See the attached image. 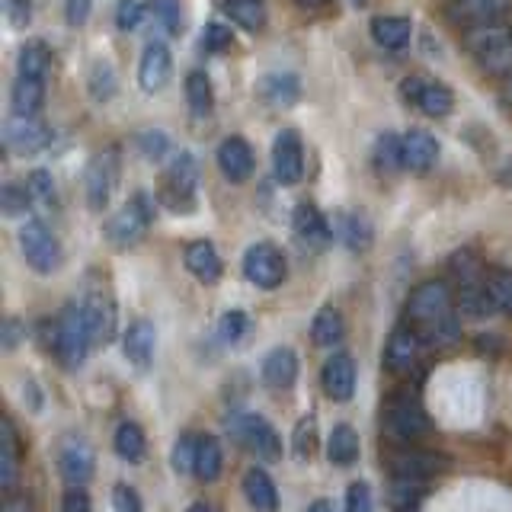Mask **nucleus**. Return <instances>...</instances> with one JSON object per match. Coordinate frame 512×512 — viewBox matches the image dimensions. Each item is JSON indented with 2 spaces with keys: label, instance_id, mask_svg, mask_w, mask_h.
<instances>
[{
  "label": "nucleus",
  "instance_id": "f257e3e1",
  "mask_svg": "<svg viewBox=\"0 0 512 512\" xmlns=\"http://www.w3.org/2000/svg\"><path fill=\"white\" fill-rule=\"evenodd\" d=\"M464 48L480 64V71L493 77L512 74V26L506 23H484L464 32Z\"/></svg>",
  "mask_w": 512,
  "mask_h": 512
},
{
  "label": "nucleus",
  "instance_id": "f03ea898",
  "mask_svg": "<svg viewBox=\"0 0 512 512\" xmlns=\"http://www.w3.org/2000/svg\"><path fill=\"white\" fill-rule=\"evenodd\" d=\"M429 432V416L410 391H397L384 404V436L394 445H413Z\"/></svg>",
  "mask_w": 512,
  "mask_h": 512
},
{
  "label": "nucleus",
  "instance_id": "7ed1b4c3",
  "mask_svg": "<svg viewBox=\"0 0 512 512\" xmlns=\"http://www.w3.org/2000/svg\"><path fill=\"white\" fill-rule=\"evenodd\" d=\"M55 356L61 359L64 368H80L90 356V346H93V336L87 327V317L80 301H71L68 308L61 311L58 324H55Z\"/></svg>",
  "mask_w": 512,
  "mask_h": 512
},
{
  "label": "nucleus",
  "instance_id": "20e7f679",
  "mask_svg": "<svg viewBox=\"0 0 512 512\" xmlns=\"http://www.w3.org/2000/svg\"><path fill=\"white\" fill-rule=\"evenodd\" d=\"M151 224H154V199L148 192H135V196L106 221V237L112 247L128 250L148 234Z\"/></svg>",
  "mask_w": 512,
  "mask_h": 512
},
{
  "label": "nucleus",
  "instance_id": "39448f33",
  "mask_svg": "<svg viewBox=\"0 0 512 512\" xmlns=\"http://www.w3.org/2000/svg\"><path fill=\"white\" fill-rule=\"evenodd\" d=\"M234 442L250 452L256 461H279L282 458V436L266 416L260 413H237L228 423Z\"/></svg>",
  "mask_w": 512,
  "mask_h": 512
},
{
  "label": "nucleus",
  "instance_id": "423d86ee",
  "mask_svg": "<svg viewBox=\"0 0 512 512\" xmlns=\"http://www.w3.org/2000/svg\"><path fill=\"white\" fill-rule=\"evenodd\" d=\"M16 237H20V253L23 260L39 272V276H52V272L61 266L64 260V250H61V240L58 234L48 228L45 221H23L20 231H16Z\"/></svg>",
  "mask_w": 512,
  "mask_h": 512
},
{
  "label": "nucleus",
  "instance_id": "0eeeda50",
  "mask_svg": "<svg viewBox=\"0 0 512 512\" xmlns=\"http://www.w3.org/2000/svg\"><path fill=\"white\" fill-rule=\"evenodd\" d=\"M448 314H455V298L448 282L442 279H429L423 285H416L407 298V324H413L416 330L439 324Z\"/></svg>",
  "mask_w": 512,
  "mask_h": 512
},
{
  "label": "nucleus",
  "instance_id": "6e6552de",
  "mask_svg": "<svg viewBox=\"0 0 512 512\" xmlns=\"http://www.w3.org/2000/svg\"><path fill=\"white\" fill-rule=\"evenodd\" d=\"M196 189H199V164L192 154L173 157V164L167 167L164 186H160V202L170 212H192L196 208Z\"/></svg>",
  "mask_w": 512,
  "mask_h": 512
},
{
  "label": "nucleus",
  "instance_id": "1a4fd4ad",
  "mask_svg": "<svg viewBox=\"0 0 512 512\" xmlns=\"http://www.w3.org/2000/svg\"><path fill=\"white\" fill-rule=\"evenodd\" d=\"M285 272H288L285 256L276 244H269V240H260V244H253L244 253V276L256 288L272 292V288H279L285 282Z\"/></svg>",
  "mask_w": 512,
  "mask_h": 512
},
{
  "label": "nucleus",
  "instance_id": "9d476101",
  "mask_svg": "<svg viewBox=\"0 0 512 512\" xmlns=\"http://www.w3.org/2000/svg\"><path fill=\"white\" fill-rule=\"evenodd\" d=\"M116 183H119V154L116 151L96 154L84 173V192H87L90 212H103L112 199V192H116Z\"/></svg>",
  "mask_w": 512,
  "mask_h": 512
},
{
  "label": "nucleus",
  "instance_id": "9b49d317",
  "mask_svg": "<svg viewBox=\"0 0 512 512\" xmlns=\"http://www.w3.org/2000/svg\"><path fill=\"white\" fill-rule=\"evenodd\" d=\"M448 468L445 455L426 452V448L416 445H397L388 452V471L391 477H416V480H429Z\"/></svg>",
  "mask_w": 512,
  "mask_h": 512
},
{
  "label": "nucleus",
  "instance_id": "f8f14e48",
  "mask_svg": "<svg viewBox=\"0 0 512 512\" xmlns=\"http://www.w3.org/2000/svg\"><path fill=\"white\" fill-rule=\"evenodd\" d=\"M423 336L413 324H400L394 327L388 346H384V365H388L391 375H410L416 365H420V356H423Z\"/></svg>",
  "mask_w": 512,
  "mask_h": 512
},
{
  "label": "nucleus",
  "instance_id": "ddd939ff",
  "mask_svg": "<svg viewBox=\"0 0 512 512\" xmlns=\"http://www.w3.org/2000/svg\"><path fill=\"white\" fill-rule=\"evenodd\" d=\"M4 141L13 154L32 157L52 144V128H48L39 116H13L4 125Z\"/></svg>",
  "mask_w": 512,
  "mask_h": 512
},
{
  "label": "nucleus",
  "instance_id": "4468645a",
  "mask_svg": "<svg viewBox=\"0 0 512 512\" xmlns=\"http://www.w3.org/2000/svg\"><path fill=\"white\" fill-rule=\"evenodd\" d=\"M272 173H276V183L282 186H295L304 176V148H301V135L295 128H285L276 135L272 144Z\"/></svg>",
  "mask_w": 512,
  "mask_h": 512
},
{
  "label": "nucleus",
  "instance_id": "2eb2a0df",
  "mask_svg": "<svg viewBox=\"0 0 512 512\" xmlns=\"http://www.w3.org/2000/svg\"><path fill=\"white\" fill-rule=\"evenodd\" d=\"M80 308H84L93 346H106L112 336H116V324H119L116 301H112L103 288H93V292H87L84 298H80Z\"/></svg>",
  "mask_w": 512,
  "mask_h": 512
},
{
  "label": "nucleus",
  "instance_id": "dca6fc26",
  "mask_svg": "<svg viewBox=\"0 0 512 512\" xmlns=\"http://www.w3.org/2000/svg\"><path fill=\"white\" fill-rule=\"evenodd\" d=\"M58 471L68 484H87L96 471V455L84 436H64L58 445Z\"/></svg>",
  "mask_w": 512,
  "mask_h": 512
},
{
  "label": "nucleus",
  "instance_id": "f3484780",
  "mask_svg": "<svg viewBox=\"0 0 512 512\" xmlns=\"http://www.w3.org/2000/svg\"><path fill=\"white\" fill-rule=\"evenodd\" d=\"M404 96H407V100L416 109L426 112V116H432V119L448 116V112H452V106H455L452 90H448L445 84H439V80L410 77V80H404Z\"/></svg>",
  "mask_w": 512,
  "mask_h": 512
},
{
  "label": "nucleus",
  "instance_id": "a211bd4d",
  "mask_svg": "<svg viewBox=\"0 0 512 512\" xmlns=\"http://www.w3.org/2000/svg\"><path fill=\"white\" fill-rule=\"evenodd\" d=\"M173 77V55L167 42H148L141 52V64H138V84L144 93H160Z\"/></svg>",
  "mask_w": 512,
  "mask_h": 512
},
{
  "label": "nucleus",
  "instance_id": "6ab92c4d",
  "mask_svg": "<svg viewBox=\"0 0 512 512\" xmlns=\"http://www.w3.org/2000/svg\"><path fill=\"white\" fill-rule=\"evenodd\" d=\"M512 0H448L445 16L455 26H484V23H500L509 13Z\"/></svg>",
  "mask_w": 512,
  "mask_h": 512
},
{
  "label": "nucleus",
  "instance_id": "aec40b11",
  "mask_svg": "<svg viewBox=\"0 0 512 512\" xmlns=\"http://www.w3.org/2000/svg\"><path fill=\"white\" fill-rule=\"evenodd\" d=\"M320 384H324V394L336 404H346L356 394V362H352L349 352H333V356L320 368Z\"/></svg>",
  "mask_w": 512,
  "mask_h": 512
},
{
  "label": "nucleus",
  "instance_id": "412c9836",
  "mask_svg": "<svg viewBox=\"0 0 512 512\" xmlns=\"http://www.w3.org/2000/svg\"><path fill=\"white\" fill-rule=\"evenodd\" d=\"M218 167H221V173L228 176L231 183H247L250 176H253V167H256L250 144L240 135L224 138L221 148H218Z\"/></svg>",
  "mask_w": 512,
  "mask_h": 512
},
{
  "label": "nucleus",
  "instance_id": "4be33fe9",
  "mask_svg": "<svg viewBox=\"0 0 512 512\" xmlns=\"http://www.w3.org/2000/svg\"><path fill=\"white\" fill-rule=\"evenodd\" d=\"M154 346H157V330L151 320H132L122 336V349H125V359L132 362L135 368H148L154 359Z\"/></svg>",
  "mask_w": 512,
  "mask_h": 512
},
{
  "label": "nucleus",
  "instance_id": "5701e85b",
  "mask_svg": "<svg viewBox=\"0 0 512 512\" xmlns=\"http://www.w3.org/2000/svg\"><path fill=\"white\" fill-rule=\"evenodd\" d=\"M295 234H298V240L304 247H311V250H324L330 240H333V228H330V221L317 212L314 205H308V202H301L298 208H295Z\"/></svg>",
  "mask_w": 512,
  "mask_h": 512
},
{
  "label": "nucleus",
  "instance_id": "b1692460",
  "mask_svg": "<svg viewBox=\"0 0 512 512\" xmlns=\"http://www.w3.org/2000/svg\"><path fill=\"white\" fill-rule=\"evenodd\" d=\"M263 381L266 388L272 391H288L292 384L298 381V356L295 349L288 346H276L269 352V356L263 359Z\"/></svg>",
  "mask_w": 512,
  "mask_h": 512
},
{
  "label": "nucleus",
  "instance_id": "393cba45",
  "mask_svg": "<svg viewBox=\"0 0 512 512\" xmlns=\"http://www.w3.org/2000/svg\"><path fill=\"white\" fill-rule=\"evenodd\" d=\"M458 311L464 317H474V320H484V317L500 311V308H496V301H493L490 285H487V272L480 279L458 285Z\"/></svg>",
  "mask_w": 512,
  "mask_h": 512
},
{
  "label": "nucleus",
  "instance_id": "a878e982",
  "mask_svg": "<svg viewBox=\"0 0 512 512\" xmlns=\"http://www.w3.org/2000/svg\"><path fill=\"white\" fill-rule=\"evenodd\" d=\"M16 480H20V439H16L13 420L4 416L0 423V487L7 496H13Z\"/></svg>",
  "mask_w": 512,
  "mask_h": 512
},
{
  "label": "nucleus",
  "instance_id": "bb28decb",
  "mask_svg": "<svg viewBox=\"0 0 512 512\" xmlns=\"http://www.w3.org/2000/svg\"><path fill=\"white\" fill-rule=\"evenodd\" d=\"M240 487H244L247 503H250L256 512H279V490H276V480H272L263 468H247V471H244V480H240Z\"/></svg>",
  "mask_w": 512,
  "mask_h": 512
},
{
  "label": "nucleus",
  "instance_id": "cd10ccee",
  "mask_svg": "<svg viewBox=\"0 0 512 512\" xmlns=\"http://www.w3.org/2000/svg\"><path fill=\"white\" fill-rule=\"evenodd\" d=\"M439 160V141L423 128H413L404 135V170L426 173Z\"/></svg>",
  "mask_w": 512,
  "mask_h": 512
},
{
  "label": "nucleus",
  "instance_id": "c85d7f7f",
  "mask_svg": "<svg viewBox=\"0 0 512 512\" xmlns=\"http://www.w3.org/2000/svg\"><path fill=\"white\" fill-rule=\"evenodd\" d=\"M186 269L205 285H212V282L221 279L224 266H221V256H218L212 240H192V244L186 247Z\"/></svg>",
  "mask_w": 512,
  "mask_h": 512
},
{
  "label": "nucleus",
  "instance_id": "c756f323",
  "mask_svg": "<svg viewBox=\"0 0 512 512\" xmlns=\"http://www.w3.org/2000/svg\"><path fill=\"white\" fill-rule=\"evenodd\" d=\"M45 106V80H32L16 74L10 87V109L13 116H39V109Z\"/></svg>",
  "mask_w": 512,
  "mask_h": 512
},
{
  "label": "nucleus",
  "instance_id": "7c9ffc66",
  "mask_svg": "<svg viewBox=\"0 0 512 512\" xmlns=\"http://www.w3.org/2000/svg\"><path fill=\"white\" fill-rule=\"evenodd\" d=\"M260 96H263V103L269 106H276V109H288L292 103H298V93H301V84H298V77L295 74H288V71H276V74H266L260 80Z\"/></svg>",
  "mask_w": 512,
  "mask_h": 512
},
{
  "label": "nucleus",
  "instance_id": "2f4dec72",
  "mask_svg": "<svg viewBox=\"0 0 512 512\" xmlns=\"http://www.w3.org/2000/svg\"><path fill=\"white\" fill-rule=\"evenodd\" d=\"M413 36V23L407 16H375L372 20V39L388 48V52H400V48L410 45Z\"/></svg>",
  "mask_w": 512,
  "mask_h": 512
},
{
  "label": "nucleus",
  "instance_id": "473e14b6",
  "mask_svg": "<svg viewBox=\"0 0 512 512\" xmlns=\"http://www.w3.org/2000/svg\"><path fill=\"white\" fill-rule=\"evenodd\" d=\"M327 458L336 468H349V464L359 461V432L349 423L333 426L330 439H327Z\"/></svg>",
  "mask_w": 512,
  "mask_h": 512
},
{
  "label": "nucleus",
  "instance_id": "72a5a7b5",
  "mask_svg": "<svg viewBox=\"0 0 512 512\" xmlns=\"http://www.w3.org/2000/svg\"><path fill=\"white\" fill-rule=\"evenodd\" d=\"M330 228H333V237H340L349 250H365L372 244V228H368V221L356 212H340L336 218H330Z\"/></svg>",
  "mask_w": 512,
  "mask_h": 512
},
{
  "label": "nucleus",
  "instance_id": "f704fd0d",
  "mask_svg": "<svg viewBox=\"0 0 512 512\" xmlns=\"http://www.w3.org/2000/svg\"><path fill=\"white\" fill-rule=\"evenodd\" d=\"M224 471V452H221V442L215 436H199V448H196V474L202 484H215Z\"/></svg>",
  "mask_w": 512,
  "mask_h": 512
},
{
  "label": "nucleus",
  "instance_id": "c9c22d12",
  "mask_svg": "<svg viewBox=\"0 0 512 512\" xmlns=\"http://www.w3.org/2000/svg\"><path fill=\"white\" fill-rule=\"evenodd\" d=\"M343 333H346V324H343V314L333 308V304H327V308H320L311 320V340L317 346H324V349H333L336 343L343 340Z\"/></svg>",
  "mask_w": 512,
  "mask_h": 512
},
{
  "label": "nucleus",
  "instance_id": "e433bc0d",
  "mask_svg": "<svg viewBox=\"0 0 512 512\" xmlns=\"http://www.w3.org/2000/svg\"><path fill=\"white\" fill-rule=\"evenodd\" d=\"M52 71V52H48L45 42H26L16 55V74L32 77V80H45Z\"/></svg>",
  "mask_w": 512,
  "mask_h": 512
},
{
  "label": "nucleus",
  "instance_id": "4c0bfd02",
  "mask_svg": "<svg viewBox=\"0 0 512 512\" xmlns=\"http://www.w3.org/2000/svg\"><path fill=\"white\" fill-rule=\"evenodd\" d=\"M112 448H116V455L128 464H138L148 452V439H144V429L132 420L119 423L116 429V439H112Z\"/></svg>",
  "mask_w": 512,
  "mask_h": 512
},
{
  "label": "nucleus",
  "instance_id": "58836bf2",
  "mask_svg": "<svg viewBox=\"0 0 512 512\" xmlns=\"http://www.w3.org/2000/svg\"><path fill=\"white\" fill-rule=\"evenodd\" d=\"M221 7L231 16V23L247 32H260L266 26V0H224Z\"/></svg>",
  "mask_w": 512,
  "mask_h": 512
},
{
  "label": "nucleus",
  "instance_id": "ea45409f",
  "mask_svg": "<svg viewBox=\"0 0 512 512\" xmlns=\"http://www.w3.org/2000/svg\"><path fill=\"white\" fill-rule=\"evenodd\" d=\"M87 90H90V96L96 103H109L112 96H116L119 77H116V71H112L109 61H93V68L87 74Z\"/></svg>",
  "mask_w": 512,
  "mask_h": 512
},
{
  "label": "nucleus",
  "instance_id": "a19ab883",
  "mask_svg": "<svg viewBox=\"0 0 512 512\" xmlns=\"http://www.w3.org/2000/svg\"><path fill=\"white\" fill-rule=\"evenodd\" d=\"M375 167L384 173L404 170V135L384 132L375 144Z\"/></svg>",
  "mask_w": 512,
  "mask_h": 512
},
{
  "label": "nucleus",
  "instance_id": "79ce46f5",
  "mask_svg": "<svg viewBox=\"0 0 512 512\" xmlns=\"http://www.w3.org/2000/svg\"><path fill=\"white\" fill-rule=\"evenodd\" d=\"M186 100H189V109L196 112V116H205V112H212V106H215L212 77H208L205 71H192L186 77Z\"/></svg>",
  "mask_w": 512,
  "mask_h": 512
},
{
  "label": "nucleus",
  "instance_id": "37998d69",
  "mask_svg": "<svg viewBox=\"0 0 512 512\" xmlns=\"http://www.w3.org/2000/svg\"><path fill=\"white\" fill-rule=\"evenodd\" d=\"M32 192L26 183H4L0 186V208H4V215L7 218H20L26 215L29 208H32Z\"/></svg>",
  "mask_w": 512,
  "mask_h": 512
},
{
  "label": "nucleus",
  "instance_id": "c03bdc74",
  "mask_svg": "<svg viewBox=\"0 0 512 512\" xmlns=\"http://www.w3.org/2000/svg\"><path fill=\"white\" fill-rule=\"evenodd\" d=\"M292 448L301 461H311L314 452H317V416L308 413L301 416L298 426H295V436H292Z\"/></svg>",
  "mask_w": 512,
  "mask_h": 512
},
{
  "label": "nucleus",
  "instance_id": "a18cd8bd",
  "mask_svg": "<svg viewBox=\"0 0 512 512\" xmlns=\"http://www.w3.org/2000/svg\"><path fill=\"white\" fill-rule=\"evenodd\" d=\"M250 333V317L244 311H228V314H221L218 320V336H221V343H240L244 336Z\"/></svg>",
  "mask_w": 512,
  "mask_h": 512
},
{
  "label": "nucleus",
  "instance_id": "49530a36",
  "mask_svg": "<svg viewBox=\"0 0 512 512\" xmlns=\"http://www.w3.org/2000/svg\"><path fill=\"white\" fill-rule=\"evenodd\" d=\"M487 285L493 292L496 308H500L503 314H512V272H503V269L487 272Z\"/></svg>",
  "mask_w": 512,
  "mask_h": 512
},
{
  "label": "nucleus",
  "instance_id": "de8ad7c7",
  "mask_svg": "<svg viewBox=\"0 0 512 512\" xmlns=\"http://www.w3.org/2000/svg\"><path fill=\"white\" fill-rule=\"evenodd\" d=\"M196 448H199V436L183 432V436L176 439V445H173V471L189 474L192 468H196Z\"/></svg>",
  "mask_w": 512,
  "mask_h": 512
},
{
  "label": "nucleus",
  "instance_id": "09e8293b",
  "mask_svg": "<svg viewBox=\"0 0 512 512\" xmlns=\"http://www.w3.org/2000/svg\"><path fill=\"white\" fill-rule=\"evenodd\" d=\"M144 16H148V4L144 0H119L116 4V26L122 32H132L144 23Z\"/></svg>",
  "mask_w": 512,
  "mask_h": 512
},
{
  "label": "nucleus",
  "instance_id": "8fccbe9b",
  "mask_svg": "<svg viewBox=\"0 0 512 512\" xmlns=\"http://www.w3.org/2000/svg\"><path fill=\"white\" fill-rule=\"evenodd\" d=\"M26 186H29L32 199H36L39 205H55L58 189H55V180H52V173H48V170H32Z\"/></svg>",
  "mask_w": 512,
  "mask_h": 512
},
{
  "label": "nucleus",
  "instance_id": "3c124183",
  "mask_svg": "<svg viewBox=\"0 0 512 512\" xmlns=\"http://www.w3.org/2000/svg\"><path fill=\"white\" fill-rule=\"evenodd\" d=\"M135 144H138V151L148 157V160H154V164H160L167 154H170V138L164 135V132H141L138 138H135Z\"/></svg>",
  "mask_w": 512,
  "mask_h": 512
},
{
  "label": "nucleus",
  "instance_id": "603ef678",
  "mask_svg": "<svg viewBox=\"0 0 512 512\" xmlns=\"http://www.w3.org/2000/svg\"><path fill=\"white\" fill-rule=\"evenodd\" d=\"M346 512H375V500H372V487L365 480H356L346 490Z\"/></svg>",
  "mask_w": 512,
  "mask_h": 512
},
{
  "label": "nucleus",
  "instance_id": "864d4df0",
  "mask_svg": "<svg viewBox=\"0 0 512 512\" xmlns=\"http://www.w3.org/2000/svg\"><path fill=\"white\" fill-rule=\"evenodd\" d=\"M202 42H205L208 52H228V48L234 45V36H231V29H228V26L208 23L205 32H202Z\"/></svg>",
  "mask_w": 512,
  "mask_h": 512
},
{
  "label": "nucleus",
  "instance_id": "5fc2aeb1",
  "mask_svg": "<svg viewBox=\"0 0 512 512\" xmlns=\"http://www.w3.org/2000/svg\"><path fill=\"white\" fill-rule=\"evenodd\" d=\"M154 16L164 23L167 32H180L183 20H180V0H154Z\"/></svg>",
  "mask_w": 512,
  "mask_h": 512
},
{
  "label": "nucleus",
  "instance_id": "6e6d98bb",
  "mask_svg": "<svg viewBox=\"0 0 512 512\" xmlns=\"http://www.w3.org/2000/svg\"><path fill=\"white\" fill-rule=\"evenodd\" d=\"M112 509L116 512H144V503L135 487L128 484H116V490H112Z\"/></svg>",
  "mask_w": 512,
  "mask_h": 512
},
{
  "label": "nucleus",
  "instance_id": "4d7b16f0",
  "mask_svg": "<svg viewBox=\"0 0 512 512\" xmlns=\"http://www.w3.org/2000/svg\"><path fill=\"white\" fill-rule=\"evenodd\" d=\"M61 509L64 512H93L90 493L84 490V484H68V490L61 496Z\"/></svg>",
  "mask_w": 512,
  "mask_h": 512
},
{
  "label": "nucleus",
  "instance_id": "13d9d810",
  "mask_svg": "<svg viewBox=\"0 0 512 512\" xmlns=\"http://www.w3.org/2000/svg\"><path fill=\"white\" fill-rule=\"evenodd\" d=\"M4 13L13 29H23L32 20V0H4Z\"/></svg>",
  "mask_w": 512,
  "mask_h": 512
},
{
  "label": "nucleus",
  "instance_id": "bf43d9fd",
  "mask_svg": "<svg viewBox=\"0 0 512 512\" xmlns=\"http://www.w3.org/2000/svg\"><path fill=\"white\" fill-rule=\"evenodd\" d=\"M90 10H93V0H68V4H64V16H68L71 26H84L90 20Z\"/></svg>",
  "mask_w": 512,
  "mask_h": 512
},
{
  "label": "nucleus",
  "instance_id": "052dcab7",
  "mask_svg": "<svg viewBox=\"0 0 512 512\" xmlns=\"http://www.w3.org/2000/svg\"><path fill=\"white\" fill-rule=\"evenodd\" d=\"M26 336V330H23V324L16 317H7L4 320V327H0V340H4V349L10 352V349H16V343H20Z\"/></svg>",
  "mask_w": 512,
  "mask_h": 512
},
{
  "label": "nucleus",
  "instance_id": "680f3d73",
  "mask_svg": "<svg viewBox=\"0 0 512 512\" xmlns=\"http://www.w3.org/2000/svg\"><path fill=\"white\" fill-rule=\"evenodd\" d=\"M308 512H336V509H333V503H327V500H314V503L308 506Z\"/></svg>",
  "mask_w": 512,
  "mask_h": 512
},
{
  "label": "nucleus",
  "instance_id": "e2e57ef3",
  "mask_svg": "<svg viewBox=\"0 0 512 512\" xmlns=\"http://www.w3.org/2000/svg\"><path fill=\"white\" fill-rule=\"evenodd\" d=\"M298 4L304 10H320V7H327V0H298Z\"/></svg>",
  "mask_w": 512,
  "mask_h": 512
},
{
  "label": "nucleus",
  "instance_id": "0e129e2a",
  "mask_svg": "<svg viewBox=\"0 0 512 512\" xmlns=\"http://www.w3.org/2000/svg\"><path fill=\"white\" fill-rule=\"evenodd\" d=\"M189 512H212V506H208V503H192Z\"/></svg>",
  "mask_w": 512,
  "mask_h": 512
},
{
  "label": "nucleus",
  "instance_id": "69168bd1",
  "mask_svg": "<svg viewBox=\"0 0 512 512\" xmlns=\"http://www.w3.org/2000/svg\"><path fill=\"white\" fill-rule=\"evenodd\" d=\"M394 512H420V506H400V509H394Z\"/></svg>",
  "mask_w": 512,
  "mask_h": 512
},
{
  "label": "nucleus",
  "instance_id": "338daca9",
  "mask_svg": "<svg viewBox=\"0 0 512 512\" xmlns=\"http://www.w3.org/2000/svg\"><path fill=\"white\" fill-rule=\"evenodd\" d=\"M506 100H512V74H509V80H506Z\"/></svg>",
  "mask_w": 512,
  "mask_h": 512
},
{
  "label": "nucleus",
  "instance_id": "774afa93",
  "mask_svg": "<svg viewBox=\"0 0 512 512\" xmlns=\"http://www.w3.org/2000/svg\"><path fill=\"white\" fill-rule=\"evenodd\" d=\"M349 4H352V7H365V4H368V0H349Z\"/></svg>",
  "mask_w": 512,
  "mask_h": 512
}]
</instances>
